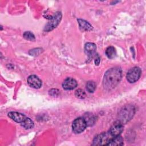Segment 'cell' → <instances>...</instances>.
Instances as JSON below:
<instances>
[{"label": "cell", "instance_id": "6da1fadb", "mask_svg": "<svg viewBox=\"0 0 146 146\" xmlns=\"http://www.w3.org/2000/svg\"><path fill=\"white\" fill-rule=\"evenodd\" d=\"M122 76L120 67H115L107 70L103 78V86L105 89L111 90L115 88L120 82Z\"/></svg>", "mask_w": 146, "mask_h": 146}, {"label": "cell", "instance_id": "7a4b0ae2", "mask_svg": "<svg viewBox=\"0 0 146 146\" xmlns=\"http://www.w3.org/2000/svg\"><path fill=\"white\" fill-rule=\"evenodd\" d=\"M135 113V108L132 105L124 106L118 113V121L123 124L128 122L133 116Z\"/></svg>", "mask_w": 146, "mask_h": 146}, {"label": "cell", "instance_id": "3957f363", "mask_svg": "<svg viewBox=\"0 0 146 146\" xmlns=\"http://www.w3.org/2000/svg\"><path fill=\"white\" fill-rule=\"evenodd\" d=\"M113 137L109 132L102 133L95 137L92 145H107Z\"/></svg>", "mask_w": 146, "mask_h": 146}, {"label": "cell", "instance_id": "277c9868", "mask_svg": "<svg viewBox=\"0 0 146 146\" xmlns=\"http://www.w3.org/2000/svg\"><path fill=\"white\" fill-rule=\"evenodd\" d=\"M62 13L59 11L56 12L54 16L50 18V21L46 25L44 30L45 31H50L54 29L56 27V26L59 24L62 19Z\"/></svg>", "mask_w": 146, "mask_h": 146}, {"label": "cell", "instance_id": "5b68a950", "mask_svg": "<svg viewBox=\"0 0 146 146\" xmlns=\"http://www.w3.org/2000/svg\"><path fill=\"white\" fill-rule=\"evenodd\" d=\"M141 74V69L139 67H134L128 71L126 78L129 83H135L139 79Z\"/></svg>", "mask_w": 146, "mask_h": 146}, {"label": "cell", "instance_id": "8992f818", "mask_svg": "<svg viewBox=\"0 0 146 146\" xmlns=\"http://www.w3.org/2000/svg\"><path fill=\"white\" fill-rule=\"evenodd\" d=\"M86 126L87 124L84 119L82 117H78L72 122V128L75 133H80L84 131Z\"/></svg>", "mask_w": 146, "mask_h": 146}, {"label": "cell", "instance_id": "52a82bcc", "mask_svg": "<svg viewBox=\"0 0 146 146\" xmlns=\"http://www.w3.org/2000/svg\"><path fill=\"white\" fill-rule=\"evenodd\" d=\"M123 124L117 120L112 125L108 132L113 137H115L120 135L123 132Z\"/></svg>", "mask_w": 146, "mask_h": 146}, {"label": "cell", "instance_id": "ba28073f", "mask_svg": "<svg viewBox=\"0 0 146 146\" xmlns=\"http://www.w3.org/2000/svg\"><path fill=\"white\" fill-rule=\"evenodd\" d=\"M27 83L34 88H39L42 86V80L36 75H31L27 78Z\"/></svg>", "mask_w": 146, "mask_h": 146}, {"label": "cell", "instance_id": "9c48e42d", "mask_svg": "<svg viewBox=\"0 0 146 146\" xmlns=\"http://www.w3.org/2000/svg\"><path fill=\"white\" fill-rule=\"evenodd\" d=\"M77 82L72 78H66L62 84V87L64 90H70L74 89L77 86Z\"/></svg>", "mask_w": 146, "mask_h": 146}, {"label": "cell", "instance_id": "30bf717a", "mask_svg": "<svg viewBox=\"0 0 146 146\" xmlns=\"http://www.w3.org/2000/svg\"><path fill=\"white\" fill-rule=\"evenodd\" d=\"M8 116L14 121L21 123L26 118L25 115L17 112H10L8 113Z\"/></svg>", "mask_w": 146, "mask_h": 146}, {"label": "cell", "instance_id": "8fae6325", "mask_svg": "<svg viewBox=\"0 0 146 146\" xmlns=\"http://www.w3.org/2000/svg\"><path fill=\"white\" fill-rule=\"evenodd\" d=\"M96 50V46L93 43H87L84 46L85 52L89 57H92L95 54Z\"/></svg>", "mask_w": 146, "mask_h": 146}, {"label": "cell", "instance_id": "7c38bea8", "mask_svg": "<svg viewBox=\"0 0 146 146\" xmlns=\"http://www.w3.org/2000/svg\"><path fill=\"white\" fill-rule=\"evenodd\" d=\"M83 119H84L87 126H91L93 124H94L95 121H96V117L95 116L92 115V113H87L84 115Z\"/></svg>", "mask_w": 146, "mask_h": 146}, {"label": "cell", "instance_id": "4fadbf2b", "mask_svg": "<svg viewBox=\"0 0 146 146\" xmlns=\"http://www.w3.org/2000/svg\"><path fill=\"white\" fill-rule=\"evenodd\" d=\"M108 145H123V139L120 135L115 136L110 141Z\"/></svg>", "mask_w": 146, "mask_h": 146}, {"label": "cell", "instance_id": "5bb4252c", "mask_svg": "<svg viewBox=\"0 0 146 146\" xmlns=\"http://www.w3.org/2000/svg\"><path fill=\"white\" fill-rule=\"evenodd\" d=\"M78 22L79 24L80 27L83 30H87V31H90L92 30L93 27L92 26L86 21L82 19H78Z\"/></svg>", "mask_w": 146, "mask_h": 146}, {"label": "cell", "instance_id": "9a60e30c", "mask_svg": "<svg viewBox=\"0 0 146 146\" xmlns=\"http://www.w3.org/2000/svg\"><path fill=\"white\" fill-rule=\"evenodd\" d=\"M106 55L109 59H113L116 55V51L113 46H109L106 50Z\"/></svg>", "mask_w": 146, "mask_h": 146}, {"label": "cell", "instance_id": "2e32d148", "mask_svg": "<svg viewBox=\"0 0 146 146\" xmlns=\"http://www.w3.org/2000/svg\"><path fill=\"white\" fill-rule=\"evenodd\" d=\"M21 125L25 129H31L34 126L33 121L29 117H26L25 120L21 123Z\"/></svg>", "mask_w": 146, "mask_h": 146}, {"label": "cell", "instance_id": "e0dca14e", "mask_svg": "<svg viewBox=\"0 0 146 146\" xmlns=\"http://www.w3.org/2000/svg\"><path fill=\"white\" fill-rule=\"evenodd\" d=\"M96 87V83L94 81H88L86 83V89L88 92L92 93L95 91Z\"/></svg>", "mask_w": 146, "mask_h": 146}, {"label": "cell", "instance_id": "ac0fdd59", "mask_svg": "<svg viewBox=\"0 0 146 146\" xmlns=\"http://www.w3.org/2000/svg\"><path fill=\"white\" fill-rule=\"evenodd\" d=\"M23 37L31 41H34L35 40V38L34 35L31 33L30 31H25L23 34Z\"/></svg>", "mask_w": 146, "mask_h": 146}, {"label": "cell", "instance_id": "d6986e66", "mask_svg": "<svg viewBox=\"0 0 146 146\" xmlns=\"http://www.w3.org/2000/svg\"><path fill=\"white\" fill-rule=\"evenodd\" d=\"M75 95L76 96V97L79 99H84L86 96V94L85 92L81 89H78L76 90L75 92Z\"/></svg>", "mask_w": 146, "mask_h": 146}, {"label": "cell", "instance_id": "ffe728a7", "mask_svg": "<svg viewBox=\"0 0 146 146\" xmlns=\"http://www.w3.org/2000/svg\"><path fill=\"white\" fill-rule=\"evenodd\" d=\"M41 50H42L41 48H34L33 50H30L29 52V54L31 55H38L41 52V51H42Z\"/></svg>", "mask_w": 146, "mask_h": 146}, {"label": "cell", "instance_id": "44dd1931", "mask_svg": "<svg viewBox=\"0 0 146 146\" xmlns=\"http://www.w3.org/2000/svg\"><path fill=\"white\" fill-rule=\"evenodd\" d=\"M53 92V94H52L51 95L52 96H55V95H56L58 94V90H56V89H52L51 90H50V92Z\"/></svg>", "mask_w": 146, "mask_h": 146}, {"label": "cell", "instance_id": "7402d4cb", "mask_svg": "<svg viewBox=\"0 0 146 146\" xmlns=\"http://www.w3.org/2000/svg\"><path fill=\"white\" fill-rule=\"evenodd\" d=\"M100 58L98 57V58H96V59H95V64L96 65H99V63H100Z\"/></svg>", "mask_w": 146, "mask_h": 146}]
</instances>
